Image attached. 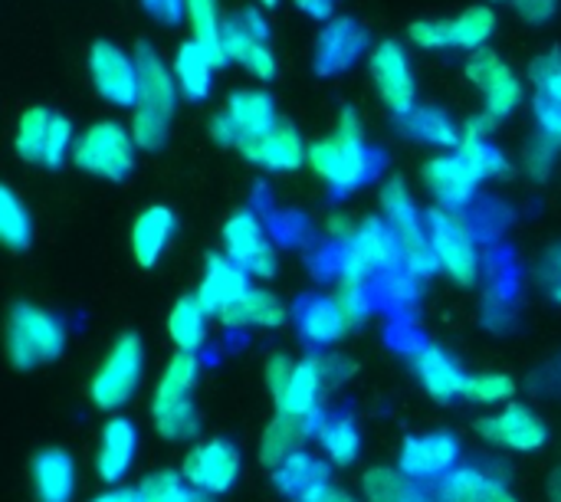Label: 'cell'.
I'll use <instances>...</instances> for the list:
<instances>
[{
	"instance_id": "1",
	"label": "cell",
	"mask_w": 561,
	"mask_h": 502,
	"mask_svg": "<svg viewBox=\"0 0 561 502\" xmlns=\"http://www.w3.org/2000/svg\"><path fill=\"white\" fill-rule=\"evenodd\" d=\"M309 168L332 191V197H348L378 178L381 155L368 145L365 122L355 105H342L335 132L309 145Z\"/></svg>"
},
{
	"instance_id": "2",
	"label": "cell",
	"mask_w": 561,
	"mask_h": 502,
	"mask_svg": "<svg viewBox=\"0 0 561 502\" xmlns=\"http://www.w3.org/2000/svg\"><path fill=\"white\" fill-rule=\"evenodd\" d=\"M135 62H138V105L131 112V135L138 151H161L171 138V122L181 105V89L171 69V59L151 43H135Z\"/></svg>"
},
{
	"instance_id": "3",
	"label": "cell",
	"mask_w": 561,
	"mask_h": 502,
	"mask_svg": "<svg viewBox=\"0 0 561 502\" xmlns=\"http://www.w3.org/2000/svg\"><path fill=\"white\" fill-rule=\"evenodd\" d=\"M197 378H201L197 355L174 352V358L164 365L151 395V424L161 441L184 444L201 434V414L194 404Z\"/></svg>"
},
{
	"instance_id": "4",
	"label": "cell",
	"mask_w": 561,
	"mask_h": 502,
	"mask_svg": "<svg viewBox=\"0 0 561 502\" xmlns=\"http://www.w3.org/2000/svg\"><path fill=\"white\" fill-rule=\"evenodd\" d=\"M378 204H381V217L391 224V230L398 233L401 240V250H404V270L411 276H417L421 283L437 276V256H434V247H431V233H427V210H421L411 184L404 178H388L381 184V194H378Z\"/></svg>"
},
{
	"instance_id": "5",
	"label": "cell",
	"mask_w": 561,
	"mask_h": 502,
	"mask_svg": "<svg viewBox=\"0 0 561 502\" xmlns=\"http://www.w3.org/2000/svg\"><path fill=\"white\" fill-rule=\"evenodd\" d=\"M135 161H138L135 135L118 118H99V122L85 125L72 148V164L82 174L102 178L112 184L125 181L135 171Z\"/></svg>"
},
{
	"instance_id": "6",
	"label": "cell",
	"mask_w": 561,
	"mask_h": 502,
	"mask_svg": "<svg viewBox=\"0 0 561 502\" xmlns=\"http://www.w3.org/2000/svg\"><path fill=\"white\" fill-rule=\"evenodd\" d=\"M401 266H404L401 240L391 230V224L381 214H375V217H362L355 237L348 243H342V270H339V279L375 286L385 273L401 270Z\"/></svg>"
},
{
	"instance_id": "7",
	"label": "cell",
	"mask_w": 561,
	"mask_h": 502,
	"mask_svg": "<svg viewBox=\"0 0 561 502\" xmlns=\"http://www.w3.org/2000/svg\"><path fill=\"white\" fill-rule=\"evenodd\" d=\"M66 349V326L33 306V303H13L10 316H7V358L13 362V368L30 372L36 365H49L62 355Z\"/></svg>"
},
{
	"instance_id": "8",
	"label": "cell",
	"mask_w": 561,
	"mask_h": 502,
	"mask_svg": "<svg viewBox=\"0 0 561 502\" xmlns=\"http://www.w3.org/2000/svg\"><path fill=\"white\" fill-rule=\"evenodd\" d=\"M427 233H431V247L437 256V270L457 286H477L483 273V250L470 220L463 214L431 207Z\"/></svg>"
},
{
	"instance_id": "9",
	"label": "cell",
	"mask_w": 561,
	"mask_h": 502,
	"mask_svg": "<svg viewBox=\"0 0 561 502\" xmlns=\"http://www.w3.org/2000/svg\"><path fill=\"white\" fill-rule=\"evenodd\" d=\"M141 378H145V345L138 335L125 332L102 355V362L89 381V398L99 411L115 414L125 404H131V398L141 388Z\"/></svg>"
},
{
	"instance_id": "10",
	"label": "cell",
	"mask_w": 561,
	"mask_h": 502,
	"mask_svg": "<svg viewBox=\"0 0 561 502\" xmlns=\"http://www.w3.org/2000/svg\"><path fill=\"white\" fill-rule=\"evenodd\" d=\"M224 56L237 62L260 82H273L279 72V59L273 53V33L263 7H240L224 20Z\"/></svg>"
},
{
	"instance_id": "11",
	"label": "cell",
	"mask_w": 561,
	"mask_h": 502,
	"mask_svg": "<svg viewBox=\"0 0 561 502\" xmlns=\"http://www.w3.org/2000/svg\"><path fill=\"white\" fill-rule=\"evenodd\" d=\"M368 72L375 82V92L385 105V112L401 122L404 115H411L421 102H417V72H414V59L408 43L388 36L378 39L371 56H368Z\"/></svg>"
},
{
	"instance_id": "12",
	"label": "cell",
	"mask_w": 561,
	"mask_h": 502,
	"mask_svg": "<svg viewBox=\"0 0 561 502\" xmlns=\"http://www.w3.org/2000/svg\"><path fill=\"white\" fill-rule=\"evenodd\" d=\"M224 253L253 279H273L279 273V253L266 217L256 207H240L224 224Z\"/></svg>"
},
{
	"instance_id": "13",
	"label": "cell",
	"mask_w": 561,
	"mask_h": 502,
	"mask_svg": "<svg viewBox=\"0 0 561 502\" xmlns=\"http://www.w3.org/2000/svg\"><path fill=\"white\" fill-rule=\"evenodd\" d=\"M467 79L480 89L483 95V112L496 122L513 118L523 105H526V82L523 76L510 66L506 56H500L493 46L467 56L463 66Z\"/></svg>"
},
{
	"instance_id": "14",
	"label": "cell",
	"mask_w": 561,
	"mask_h": 502,
	"mask_svg": "<svg viewBox=\"0 0 561 502\" xmlns=\"http://www.w3.org/2000/svg\"><path fill=\"white\" fill-rule=\"evenodd\" d=\"M375 49L368 26L352 16V13H335L332 20H325L316 33L312 43V69L322 79L342 76L348 69H355L362 59H368Z\"/></svg>"
},
{
	"instance_id": "15",
	"label": "cell",
	"mask_w": 561,
	"mask_h": 502,
	"mask_svg": "<svg viewBox=\"0 0 561 502\" xmlns=\"http://www.w3.org/2000/svg\"><path fill=\"white\" fill-rule=\"evenodd\" d=\"M421 184L434 207L450 214H467L480 201V174L463 158V151H437L421 164Z\"/></svg>"
},
{
	"instance_id": "16",
	"label": "cell",
	"mask_w": 561,
	"mask_h": 502,
	"mask_svg": "<svg viewBox=\"0 0 561 502\" xmlns=\"http://www.w3.org/2000/svg\"><path fill=\"white\" fill-rule=\"evenodd\" d=\"M240 474H243V457L227 437H210L194 444L181 464V477L187 480V487H194L210 500L227 497L237 487Z\"/></svg>"
},
{
	"instance_id": "17",
	"label": "cell",
	"mask_w": 561,
	"mask_h": 502,
	"mask_svg": "<svg viewBox=\"0 0 561 502\" xmlns=\"http://www.w3.org/2000/svg\"><path fill=\"white\" fill-rule=\"evenodd\" d=\"M89 79L102 102L135 112L138 105V62L135 53L112 39H95L89 49Z\"/></svg>"
},
{
	"instance_id": "18",
	"label": "cell",
	"mask_w": 561,
	"mask_h": 502,
	"mask_svg": "<svg viewBox=\"0 0 561 502\" xmlns=\"http://www.w3.org/2000/svg\"><path fill=\"white\" fill-rule=\"evenodd\" d=\"M460 464H463V444L454 431L411 434V437H404L401 454H398V470L408 474L421 487L440 483Z\"/></svg>"
},
{
	"instance_id": "19",
	"label": "cell",
	"mask_w": 561,
	"mask_h": 502,
	"mask_svg": "<svg viewBox=\"0 0 561 502\" xmlns=\"http://www.w3.org/2000/svg\"><path fill=\"white\" fill-rule=\"evenodd\" d=\"M477 434L510 454H536L549 444V424L526 404H503L496 414H483L477 421Z\"/></svg>"
},
{
	"instance_id": "20",
	"label": "cell",
	"mask_w": 561,
	"mask_h": 502,
	"mask_svg": "<svg viewBox=\"0 0 561 502\" xmlns=\"http://www.w3.org/2000/svg\"><path fill=\"white\" fill-rule=\"evenodd\" d=\"M227 66V56L224 49L197 39V36H187L178 43L174 56H171V69H174V79H178V89H181V99L191 102V105H201L210 99L214 85H217V72Z\"/></svg>"
},
{
	"instance_id": "21",
	"label": "cell",
	"mask_w": 561,
	"mask_h": 502,
	"mask_svg": "<svg viewBox=\"0 0 561 502\" xmlns=\"http://www.w3.org/2000/svg\"><path fill=\"white\" fill-rule=\"evenodd\" d=\"M237 151L250 164L270 174H286V171H299L302 164H309V145L289 118H279L270 132L256 138H247Z\"/></svg>"
},
{
	"instance_id": "22",
	"label": "cell",
	"mask_w": 561,
	"mask_h": 502,
	"mask_svg": "<svg viewBox=\"0 0 561 502\" xmlns=\"http://www.w3.org/2000/svg\"><path fill=\"white\" fill-rule=\"evenodd\" d=\"M431 493L437 502H519L506 474L493 464H460Z\"/></svg>"
},
{
	"instance_id": "23",
	"label": "cell",
	"mask_w": 561,
	"mask_h": 502,
	"mask_svg": "<svg viewBox=\"0 0 561 502\" xmlns=\"http://www.w3.org/2000/svg\"><path fill=\"white\" fill-rule=\"evenodd\" d=\"M411 368H414L421 388L427 391V398H434L437 404L467 401L470 375L457 362V355H450L447 349H440V345H417V352L411 355Z\"/></svg>"
},
{
	"instance_id": "24",
	"label": "cell",
	"mask_w": 561,
	"mask_h": 502,
	"mask_svg": "<svg viewBox=\"0 0 561 502\" xmlns=\"http://www.w3.org/2000/svg\"><path fill=\"white\" fill-rule=\"evenodd\" d=\"M138 460V427L125 414H112L95 444V477L105 487H122V480L131 474Z\"/></svg>"
},
{
	"instance_id": "25",
	"label": "cell",
	"mask_w": 561,
	"mask_h": 502,
	"mask_svg": "<svg viewBox=\"0 0 561 502\" xmlns=\"http://www.w3.org/2000/svg\"><path fill=\"white\" fill-rule=\"evenodd\" d=\"M250 279L253 276L247 270H240L227 253H210L194 296L201 299V306L207 309L210 319H220L230 306H237L253 289Z\"/></svg>"
},
{
	"instance_id": "26",
	"label": "cell",
	"mask_w": 561,
	"mask_h": 502,
	"mask_svg": "<svg viewBox=\"0 0 561 502\" xmlns=\"http://www.w3.org/2000/svg\"><path fill=\"white\" fill-rule=\"evenodd\" d=\"M293 322H296V332L306 345L312 349H332L335 342H342L348 335V319L339 306L335 296H302L296 306H293Z\"/></svg>"
},
{
	"instance_id": "27",
	"label": "cell",
	"mask_w": 561,
	"mask_h": 502,
	"mask_svg": "<svg viewBox=\"0 0 561 502\" xmlns=\"http://www.w3.org/2000/svg\"><path fill=\"white\" fill-rule=\"evenodd\" d=\"M325 395H329V385H325L319 355H312V358H299V362H296V368H293L286 388L273 398V404H276V414L316 421L319 404H322Z\"/></svg>"
},
{
	"instance_id": "28",
	"label": "cell",
	"mask_w": 561,
	"mask_h": 502,
	"mask_svg": "<svg viewBox=\"0 0 561 502\" xmlns=\"http://www.w3.org/2000/svg\"><path fill=\"white\" fill-rule=\"evenodd\" d=\"M174 230H178V214L164 204H151L145 207L135 224H131V233H128V243H131V256L138 266L151 270L158 266V260L164 256V250L171 247L174 240Z\"/></svg>"
},
{
	"instance_id": "29",
	"label": "cell",
	"mask_w": 561,
	"mask_h": 502,
	"mask_svg": "<svg viewBox=\"0 0 561 502\" xmlns=\"http://www.w3.org/2000/svg\"><path fill=\"white\" fill-rule=\"evenodd\" d=\"M30 483L36 502H72L79 487L76 460L59 447H46L30 464Z\"/></svg>"
},
{
	"instance_id": "30",
	"label": "cell",
	"mask_w": 561,
	"mask_h": 502,
	"mask_svg": "<svg viewBox=\"0 0 561 502\" xmlns=\"http://www.w3.org/2000/svg\"><path fill=\"white\" fill-rule=\"evenodd\" d=\"M401 135L414 145L424 148H437V151H457L463 141V125L440 105H427L421 102L411 115H404L398 122Z\"/></svg>"
},
{
	"instance_id": "31",
	"label": "cell",
	"mask_w": 561,
	"mask_h": 502,
	"mask_svg": "<svg viewBox=\"0 0 561 502\" xmlns=\"http://www.w3.org/2000/svg\"><path fill=\"white\" fill-rule=\"evenodd\" d=\"M293 319V309L266 286H253L237 306H230L217 322L230 332L243 329H283Z\"/></svg>"
},
{
	"instance_id": "32",
	"label": "cell",
	"mask_w": 561,
	"mask_h": 502,
	"mask_svg": "<svg viewBox=\"0 0 561 502\" xmlns=\"http://www.w3.org/2000/svg\"><path fill=\"white\" fill-rule=\"evenodd\" d=\"M444 20H447V46L467 56L486 49L500 30V13L493 3H470L457 16H444Z\"/></svg>"
},
{
	"instance_id": "33",
	"label": "cell",
	"mask_w": 561,
	"mask_h": 502,
	"mask_svg": "<svg viewBox=\"0 0 561 502\" xmlns=\"http://www.w3.org/2000/svg\"><path fill=\"white\" fill-rule=\"evenodd\" d=\"M309 434H316V421L276 414V418L263 427V434H260V464L270 467V470L283 467L289 457H296L299 450H306Z\"/></svg>"
},
{
	"instance_id": "34",
	"label": "cell",
	"mask_w": 561,
	"mask_h": 502,
	"mask_svg": "<svg viewBox=\"0 0 561 502\" xmlns=\"http://www.w3.org/2000/svg\"><path fill=\"white\" fill-rule=\"evenodd\" d=\"M224 112L233 118L237 132H240V145L247 138H256L263 132H270L283 115L276 109V99L266 89H233L224 102Z\"/></svg>"
},
{
	"instance_id": "35",
	"label": "cell",
	"mask_w": 561,
	"mask_h": 502,
	"mask_svg": "<svg viewBox=\"0 0 561 502\" xmlns=\"http://www.w3.org/2000/svg\"><path fill=\"white\" fill-rule=\"evenodd\" d=\"M276 490L293 502H302L309 493H316L319 487L332 483V464L325 457H316L309 450H299L296 457H289L283 467L273 470Z\"/></svg>"
},
{
	"instance_id": "36",
	"label": "cell",
	"mask_w": 561,
	"mask_h": 502,
	"mask_svg": "<svg viewBox=\"0 0 561 502\" xmlns=\"http://www.w3.org/2000/svg\"><path fill=\"white\" fill-rule=\"evenodd\" d=\"M168 335L174 342L178 352H187V355H197L210 335V316L207 309L201 306V299L191 293V296H181L174 303V309L168 312Z\"/></svg>"
},
{
	"instance_id": "37",
	"label": "cell",
	"mask_w": 561,
	"mask_h": 502,
	"mask_svg": "<svg viewBox=\"0 0 561 502\" xmlns=\"http://www.w3.org/2000/svg\"><path fill=\"white\" fill-rule=\"evenodd\" d=\"M362 500L365 502H437L434 493L414 483L398 467H368L362 477Z\"/></svg>"
},
{
	"instance_id": "38",
	"label": "cell",
	"mask_w": 561,
	"mask_h": 502,
	"mask_svg": "<svg viewBox=\"0 0 561 502\" xmlns=\"http://www.w3.org/2000/svg\"><path fill=\"white\" fill-rule=\"evenodd\" d=\"M316 437H319V447L332 467H352L362 457V431L348 414L325 418L316 427Z\"/></svg>"
},
{
	"instance_id": "39",
	"label": "cell",
	"mask_w": 561,
	"mask_h": 502,
	"mask_svg": "<svg viewBox=\"0 0 561 502\" xmlns=\"http://www.w3.org/2000/svg\"><path fill=\"white\" fill-rule=\"evenodd\" d=\"M53 118H56V112L46 109V105H30V109L20 115L16 132H13V151H16L20 161H26V164H43Z\"/></svg>"
},
{
	"instance_id": "40",
	"label": "cell",
	"mask_w": 561,
	"mask_h": 502,
	"mask_svg": "<svg viewBox=\"0 0 561 502\" xmlns=\"http://www.w3.org/2000/svg\"><path fill=\"white\" fill-rule=\"evenodd\" d=\"M0 240L7 250H26L33 243V217L10 184L0 187Z\"/></svg>"
},
{
	"instance_id": "41",
	"label": "cell",
	"mask_w": 561,
	"mask_h": 502,
	"mask_svg": "<svg viewBox=\"0 0 561 502\" xmlns=\"http://www.w3.org/2000/svg\"><path fill=\"white\" fill-rule=\"evenodd\" d=\"M141 502H210V497L187 487L181 470H154L138 483Z\"/></svg>"
},
{
	"instance_id": "42",
	"label": "cell",
	"mask_w": 561,
	"mask_h": 502,
	"mask_svg": "<svg viewBox=\"0 0 561 502\" xmlns=\"http://www.w3.org/2000/svg\"><path fill=\"white\" fill-rule=\"evenodd\" d=\"M184 20L191 26V36L224 49L220 39H224V20L227 16L220 10V0H184Z\"/></svg>"
},
{
	"instance_id": "43",
	"label": "cell",
	"mask_w": 561,
	"mask_h": 502,
	"mask_svg": "<svg viewBox=\"0 0 561 502\" xmlns=\"http://www.w3.org/2000/svg\"><path fill=\"white\" fill-rule=\"evenodd\" d=\"M559 155H561L559 145H552V141H546L542 135H536V132H533V135L523 141L519 168H523V174H526L533 184H546V181L552 178L556 164H559Z\"/></svg>"
},
{
	"instance_id": "44",
	"label": "cell",
	"mask_w": 561,
	"mask_h": 502,
	"mask_svg": "<svg viewBox=\"0 0 561 502\" xmlns=\"http://www.w3.org/2000/svg\"><path fill=\"white\" fill-rule=\"evenodd\" d=\"M516 395V381L510 375H500V372H480V375H470V385H467V401L473 404H483V408H496V404H510Z\"/></svg>"
},
{
	"instance_id": "45",
	"label": "cell",
	"mask_w": 561,
	"mask_h": 502,
	"mask_svg": "<svg viewBox=\"0 0 561 502\" xmlns=\"http://www.w3.org/2000/svg\"><path fill=\"white\" fill-rule=\"evenodd\" d=\"M463 217L470 220V227L477 230L480 240H483V237H496V233H503V230L513 224V210L506 207V201H496V197L477 201Z\"/></svg>"
},
{
	"instance_id": "46",
	"label": "cell",
	"mask_w": 561,
	"mask_h": 502,
	"mask_svg": "<svg viewBox=\"0 0 561 502\" xmlns=\"http://www.w3.org/2000/svg\"><path fill=\"white\" fill-rule=\"evenodd\" d=\"M371 289L375 286H365V283H348V279H339L335 283V299H339V306H342V312H345V319H348V326L355 329V326H362V322H368V316H371Z\"/></svg>"
},
{
	"instance_id": "47",
	"label": "cell",
	"mask_w": 561,
	"mask_h": 502,
	"mask_svg": "<svg viewBox=\"0 0 561 502\" xmlns=\"http://www.w3.org/2000/svg\"><path fill=\"white\" fill-rule=\"evenodd\" d=\"M529 82L536 92H546L561 102V49H546L529 62Z\"/></svg>"
},
{
	"instance_id": "48",
	"label": "cell",
	"mask_w": 561,
	"mask_h": 502,
	"mask_svg": "<svg viewBox=\"0 0 561 502\" xmlns=\"http://www.w3.org/2000/svg\"><path fill=\"white\" fill-rule=\"evenodd\" d=\"M529 112H533V125H536L533 132L561 148V102H556L546 92H533Z\"/></svg>"
},
{
	"instance_id": "49",
	"label": "cell",
	"mask_w": 561,
	"mask_h": 502,
	"mask_svg": "<svg viewBox=\"0 0 561 502\" xmlns=\"http://www.w3.org/2000/svg\"><path fill=\"white\" fill-rule=\"evenodd\" d=\"M408 43L424 53H447V20L444 16H424L408 26Z\"/></svg>"
},
{
	"instance_id": "50",
	"label": "cell",
	"mask_w": 561,
	"mask_h": 502,
	"mask_svg": "<svg viewBox=\"0 0 561 502\" xmlns=\"http://www.w3.org/2000/svg\"><path fill=\"white\" fill-rule=\"evenodd\" d=\"M266 227H270L273 237L289 240V243H302V240L312 237V227H309V220L299 210H273L266 217Z\"/></svg>"
},
{
	"instance_id": "51",
	"label": "cell",
	"mask_w": 561,
	"mask_h": 502,
	"mask_svg": "<svg viewBox=\"0 0 561 502\" xmlns=\"http://www.w3.org/2000/svg\"><path fill=\"white\" fill-rule=\"evenodd\" d=\"M526 26H546L559 16L561 0H510Z\"/></svg>"
},
{
	"instance_id": "52",
	"label": "cell",
	"mask_w": 561,
	"mask_h": 502,
	"mask_svg": "<svg viewBox=\"0 0 561 502\" xmlns=\"http://www.w3.org/2000/svg\"><path fill=\"white\" fill-rule=\"evenodd\" d=\"M293 368H296V362H293L289 355H283V352H276V355H270V358H266V365H263V378H266L270 398H276V395L286 388V381H289Z\"/></svg>"
},
{
	"instance_id": "53",
	"label": "cell",
	"mask_w": 561,
	"mask_h": 502,
	"mask_svg": "<svg viewBox=\"0 0 561 502\" xmlns=\"http://www.w3.org/2000/svg\"><path fill=\"white\" fill-rule=\"evenodd\" d=\"M138 3L161 26H178L184 20V0H138Z\"/></svg>"
},
{
	"instance_id": "54",
	"label": "cell",
	"mask_w": 561,
	"mask_h": 502,
	"mask_svg": "<svg viewBox=\"0 0 561 502\" xmlns=\"http://www.w3.org/2000/svg\"><path fill=\"white\" fill-rule=\"evenodd\" d=\"M207 135H210V141H217L224 148H240V132H237L233 118L224 109L207 118Z\"/></svg>"
},
{
	"instance_id": "55",
	"label": "cell",
	"mask_w": 561,
	"mask_h": 502,
	"mask_svg": "<svg viewBox=\"0 0 561 502\" xmlns=\"http://www.w3.org/2000/svg\"><path fill=\"white\" fill-rule=\"evenodd\" d=\"M322 230H325V237H329L332 243H348V240L355 237V230H358V220H352V217L342 214V210H332Z\"/></svg>"
},
{
	"instance_id": "56",
	"label": "cell",
	"mask_w": 561,
	"mask_h": 502,
	"mask_svg": "<svg viewBox=\"0 0 561 502\" xmlns=\"http://www.w3.org/2000/svg\"><path fill=\"white\" fill-rule=\"evenodd\" d=\"M293 3H296L299 13H306V16L316 20V23L332 20V16H335V7H339V0H293Z\"/></svg>"
},
{
	"instance_id": "57",
	"label": "cell",
	"mask_w": 561,
	"mask_h": 502,
	"mask_svg": "<svg viewBox=\"0 0 561 502\" xmlns=\"http://www.w3.org/2000/svg\"><path fill=\"white\" fill-rule=\"evenodd\" d=\"M302 502H365L358 500L355 493H348L345 487H339V483H325V487H319L316 493H309Z\"/></svg>"
},
{
	"instance_id": "58",
	"label": "cell",
	"mask_w": 561,
	"mask_h": 502,
	"mask_svg": "<svg viewBox=\"0 0 561 502\" xmlns=\"http://www.w3.org/2000/svg\"><path fill=\"white\" fill-rule=\"evenodd\" d=\"M539 276H542V283H546V286H556V283H561V243H556V247L542 256Z\"/></svg>"
},
{
	"instance_id": "59",
	"label": "cell",
	"mask_w": 561,
	"mask_h": 502,
	"mask_svg": "<svg viewBox=\"0 0 561 502\" xmlns=\"http://www.w3.org/2000/svg\"><path fill=\"white\" fill-rule=\"evenodd\" d=\"M89 502H141L138 500V487H108V490H102L99 497H92Z\"/></svg>"
},
{
	"instance_id": "60",
	"label": "cell",
	"mask_w": 561,
	"mask_h": 502,
	"mask_svg": "<svg viewBox=\"0 0 561 502\" xmlns=\"http://www.w3.org/2000/svg\"><path fill=\"white\" fill-rule=\"evenodd\" d=\"M549 502H561V467L552 474V480H549Z\"/></svg>"
},
{
	"instance_id": "61",
	"label": "cell",
	"mask_w": 561,
	"mask_h": 502,
	"mask_svg": "<svg viewBox=\"0 0 561 502\" xmlns=\"http://www.w3.org/2000/svg\"><path fill=\"white\" fill-rule=\"evenodd\" d=\"M549 296H552V299H556V303H559V306H561V283H556V286H549Z\"/></svg>"
},
{
	"instance_id": "62",
	"label": "cell",
	"mask_w": 561,
	"mask_h": 502,
	"mask_svg": "<svg viewBox=\"0 0 561 502\" xmlns=\"http://www.w3.org/2000/svg\"><path fill=\"white\" fill-rule=\"evenodd\" d=\"M256 3H260V7H276L279 0H256Z\"/></svg>"
},
{
	"instance_id": "63",
	"label": "cell",
	"mask_w": 561,
	"mask_h": 502,
	"mask_svg": "<svg viewBox=\"0 0 561 502\" xmlns=\"http://www.w3.org/2000/svg\"><path fill=\"white\" fill-rule=\"evenodd\" d=\"M486 3H503V0H486Z\"/></svg>"
}]
</instances>
